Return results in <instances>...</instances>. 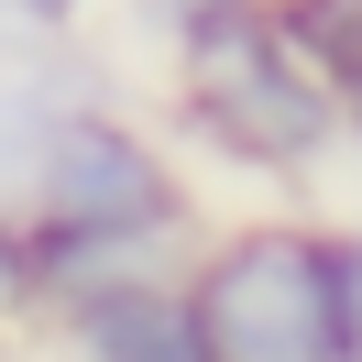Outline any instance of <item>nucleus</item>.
<instances>
[{
  "label": "nucleus",
  "instance_id": "obj_3",
  "mask_svg": "<svg viewBox=\"0 0 362 362\" xmlns=\"http://www.w3.org/2000/svg\"><path fill=\"white\" fill-rule=\"evenodd\" d=\"M176 274H187L209 362H329V286H318V220L308 209L209 220Z\"/></svg>",
  "mask_w": 362,
  "mask_h": 362
},
{
  "label": "nucleus",
  "instance_id": "obj_11",
  "mask_svg": "<svg viewBox=\"0 0 362 362\" xmlns=\"http://www.w3.org/2000/svg\"><path fill=\"white\" fill-rule=\"evenodd\" d=\"M0 362H23V351H11V340H0Z\"/></svg>",
  "mask_w": 362,
  "mask_h": 362
},
{
  "label": "nucleus",
  "instance_id": "obj_2",
  "mask_svg": "<svg viewBox=\"0 0 362 362\" xmlns=\"http://www.w3.org/2000/svg\"><path fill=\"white\" fill-rule=\"evenodd\" d=\"M176 132L230 176L308 187L340 154V99L286 55L264 0H242V11H220V23H198L176 45Z\"/></svg>",
  "mask_w": 362,
  "mask_h": 362
},
{
  "label": "nucleus",
  "instance_id": "obj_10",
  "mask_svg": "<svg viewBox=\"0 0 362 362\" xmlns=\"http://www.w3.org/2000/svg\"><path fill=\"white\" fill-rule=\"evenodd\" d=\"M340 143H362V88H351V99H340Z\"/></svg>",
  "mask_w": 362,
  "mask_h": 362
},
{
  "label": "nucleus",
  "instance_id": "obj_5",
  "mask_svg": "<svg viewBox=\"0 0 362 362\" xmlns=\"http://www.w3.org/2000/svg\"><path fill=\"white\" fill-rule=\"evenodd\" d=\"M88 99H99V88L55 55V33H11V23H0V198L33 176L45 132H55L66 110H88Z\"/></svg>",
  "mask_w": 362,
  "mask_h": 362
},
{
  "label": "nucleus",
  "instance_id": "obj_6",
  "mask_svg": "<svg viewBox=\"0 0 362 362\" xmlns=\"http://www.w3.org/2000/svg\"><path fill=\"white\" fill-rule=\"evenodd\" d=\"M264 11H274V33H286V55L329 99L362 88V0H264Z\"/></svg>",
  "mask_w": 362,
  "mask_h": 362
},
{
  "label": "nucleus",
  "instance_id": "obj_7",
  "mask_svg": "<svg viewBox=\"0 0 362 362\" xmlns=\"http://www.w3.org/2000/svg\"><path fill=\"white\" fill-rule=\"evenodd\" d=\"M318 286H329V362H362V220H318Z\"/></svg>",
  "mask_w": 362,
  "mask_h": 362
},
{
  "label": "nucleus",
  "instance_id": "obj_1",
  "mask_svg": "<svg viewBox=\"0 0 362 362\" xmlns=\"http://www.w3.org/2000/svg\"><path fill=\"white\" fill-rule=\"evenodd\" d=\"M11 209H23L45 308L77 296V286H99V274H176L198 252V230H209L176 143L143 132V121H121L110 99H88V110H66L45 132V154L11 187Z\"/></svg>",
  "mask_w": 362,
  "mask_h": 362
},
{
  "label": "nucleus",
  "instance_id": "obj_9",
  "mask_svg": "<svg viewBox=\"0 0 362 362\" xmlns=\"http://www.w3.org/2000/svg\"><path fill=\"white\" fill-rule=\"evenodd\" d=\"M77 11H88V0H0V23H11V33H55V45H66Z\"/></svg>",
  "mask_w": 362,
  "mask_h": 362
},
{
  "label": "nucleus",
  "instance_id": "obj_4",
  "mask_svg": "<svg viewBox=\"0 0 362 362\" xmlns=\"http://www.w3.org/2000/svg\"><path fill=\"white\" fill-rule=\"evenodd\" d=\"M45 340L66 362H209L187 274H99L45 308Z\"/></svg>",
  "mask_w": 362,
  "mask_h": 362
},
{
  "label": "nucleus",
  "instance_id": "obj_8",
  "mask_svg": "<svg viewBox=\"0 0 362 362\" xmlns=\"http://www.w3.org/2000/svg\"><path fill=\"white\" fill-rule=\"evenodd\" d=\"M220 11H242V0H132V33L176 55L187 33H198V23H220Z\"/></svg>",
  "mask_w": 362,
  "mask_h": 362
}]
</instances>
